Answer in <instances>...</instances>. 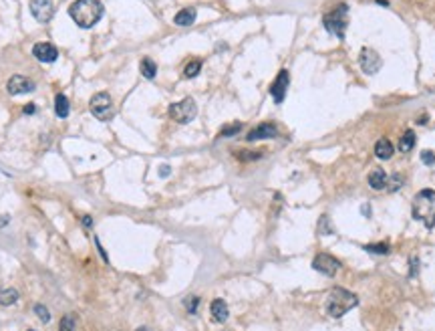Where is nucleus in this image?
Returning <instances> with one entry per match:
<instances>
[{"mask_svg":"<svg viewBox=\"0 0 435 331\" xmlns=\"http://www.w3.org/2000/svg\"><path fill=\"white\" fill-rule=\"evenodd\" d=\"M103 12H105V8H103L101 0H75L69 6L71 18L81 28H93L101 20Z\"/></svg>","mask_w":435,"mask_h":331,"instance_id":"obj_1","label":"nucleus"},{"mask_svg":"<svg viewBox=\"0 0 435 331\" xmlns=\"http://www.w3.org/2000/svg\"><path fill=\"white\" fill-rule=\"evenodd\" d=\"M357 305H359V297L355 293H351L349 289H343V287H334L326 297L324 309H326V313L330 317L339 319V317H343L345 313H349Z\"/></svg>","mask_w":435,"mask_h":331,"instance_id":"obj_2","label":"nucleus"},{"mask_svg":"<svg viewBox=\"0 0 435 331\" xmlns=\"http://www.w3.org/2000/svg\"><path fill=\"white\" fill-rule=\"evenodd\" d=\"M411 212H413L415 220L423 222L431 230L435 226V190L425 188V190L417 192L413 198V204H411Z\"/></svg>","mask_w":435,"mask_h":331,"instance_id":"obj_3","label":"nucleus"},{"mask_svg":"<svg viewBox=\"0 0 435 331\" xmlns=\"http://www.w3.org/2000/svg\"><path fill=\"white\" fill-rule=\"evenodd\" d=\"M347 12H349V6H347L345 2H341L334 10H330V12H326V14L322 16L324 28H326L330 34H334L336 38H341V40L345 38V30H347V24H349Z\"/></svg>","mask_w":435,"mask_h":331,"instance_id":"obj_4","label":"nucleus"},{"mask_svg":"<svg viewBox=\"0 0 435 331\" xmlns=\"http://www.w3.org/2000/svg\"><path fill=\"white\" fill-rule=\"evenodd\" d=\"M196 115H198V105L191 97H185V99L169 105V117L177 123H189Z\"/></svg>","mask_w":435,"mask_h":331,"instance_id":"obj_5","label":"nucleus"},{"mask_svg":"<svg viewBox=\"0 0 435 331\" xmlns=\"http://www.w3.org/2000/svg\"><path fill=\"white\" fill-rule=\"evenodd\" d=\"M89 109H91V113H93L99 121L111 119V117H113V101H111L109 93H105V91L95 93V95L91 97V101H89Z\"/></svg>","mask_w":435,"mask_h":331,"instance_id":"obj_6","label":"nucleus"},{"mask_svg":"<svg viewBox=\"0 0 435 331\" xmlns=\"http://www.w3.org/2000/svg\"><path fill=\"white\" fill-rule=\"evenodd\" d=\"M359 65H361L363 73H367V75H375V73H379V69L383 67V59H381V55H379L375 49L365 47V49H361Z\"/></svg>","mask_w":435,"mask_h":331,"instance_id":"obj_7","label":"nucleus"},{"mask_svg":"<svg viewBox=\"0 0 435 331\" xmlns=\"http://www.w3.org/2000/svg\"><path fill=\"white\" fill-rule=\"evenodd\" d=\"M312 269L318 271V273H322V275H326V277H334V275L339 273V269H341V263H339L332 255L320 253V255H316L314 261H312Z\"/></svg>","mask_w":435,"mask_h":331,"instance_id":"obj_8","label":"nucleus"},{"mask_svg":"<svg viewBox=\"0 0 435 331\" xmlns=\"http://www.w3.org/2000/svg\"><path fill=\"white\" fill-rule=\"evenodd\" d=\"M30 12L38 22L46 24L55 14V4L53 0H30Z\"/></svg>","mask_w":435,"mask_h":331,"instance_id":"obj_9","label":"nucleus"},{"mask_svg":"<svg viewBox=\"0 0 435 331\" xmlns=\"http://www.w3.org/2000/svg\"><path fill=\"white\" fill-rule=\"evenodd\" d=\"M288 83H290V75L286 69H282L278 75H276V79L272 81V85H270V95H272V99L276 101V103H282L284 101V97H286V89H288Z\"/></svg>","mask_w":435,"mask_h":331,"instance_id":"obj_10","label":"nucleus"},{"mask_svg":"<svg viewBox=\"0 0 435 331\" xmlns=\"http://www.w3.org/2000/svg\"><path fill=\"white\" fill-rule=\"evenodd\" d=\"M6 89H8V93H10V95H22V93H30V91H34V89H36V85H34L30 79L22 77V75H14V77H10V79H8Z\"/></svg>","mask_w":435,"mask_h":331,"instance_id":"obj_11","label":"nucleus"},{"mask_svg":"<svg viewBox=\"0 0 435 331\" xmlns=\"http://www.w3.org/2000/svg\"><path fill=\"white\" fill-rule=\"evenodd\" d=\"M32 55H34L40 63H55L57 57H59V51H57V47L51 45V43H36V45L32 47Z\"/></svg>","mask_w":435,"mask_h":331,"instance_id":"obj_12","label":"nucleus"},{"mask_svg":"<svg viewBox=\"0 0 435 331\" xmlns=\"http://www.w3.org/2000/svg\"><path fill=\"white\" fill-rule=\"evenodd\" d=\"M276 136H278V128L274 123H260L258 128H254L246 136V140L248 142H258V140H272Z\"/></svg>","mask_w":435,"mask_h":331,"instance_id":"obj_13","label":"nucleus"},{"mask_svg":"<svg viewBox=\"0 0 435 331\" xmlns=\"http://www.w3.org/2000/svg\"><path fill=\"white\" fill-rule=\"evenodd\" d=\"M210 313H212V319L216 323H224L228 321L230 317V311H228V303L224 299H214L212 305H210Z\"/></svg>","mask_w":435,"mask_h":331,"instance_id":"obj_14","label":"nucleus"},{"mask_svg":"<svg viewBox=\"0 0 435 331\" xmlns=\"http://www.w3.org/2000/svg\"><path fill=\"white\" fill-rule=\"evenodd\" d=\"M369 186L373 190H385L387 188V174L383 172V168H373L369 172Z\"/></svg>","mask_w":435,"mask_h":331,"instance_id":"obj_15","label":"nucleus"},{"mask_svg":"<svg viewBox=\"0 0 435 331\" xmlns=\"http://www.w3.org/2000/svg\"><path fill=\"white\" fill-rule=\"evenodd\" d=\"M196 16H198L196 8L187 6V8H181V10L173 16V22H175L177 26H189V24H194V22H196Z\"/></svg>","mask_w":435,"mask_h":331,"instance_id":"obj_16","label":"nucleus"},{"mask_svg":"<svg viewBox=\"0 0 435 331\" xmlns=\"http://www.w3.org/2000/svg\"><path fill=\"white\" fill-rule=\"evenodd\" d=\"M393 144L387 140V138H381L377 144H375V156L379 158V160H389L391 156H393Z\"/></svg>","mask_w":435,"mask_h":331,"instance_id":"obj_17","label":"nucleus"},{"mask_svg":"<svg viewBox=\"0 0 435 331\" xmlns=\"http://www.w3.org/2000/svg\"><path fill=\"white\" fill-rule=\"evenodd\" d=\"M69 99L65 97V95H57L55 97V113H57V117H61V119H65V117H69Z\"/></svg>","mask_w":435,"mask_h":331,"instance_id":"obj_18","label":"nucleus"},{"mask_svg":"<svg viewBox=\"0 0 435 331\" xmlns=\"http://www.w3.org/2000/svg\"><path fill=\"white\" fill-rule=\"evenodd\" d=\"M139 69H141V75H143L145 79H155V75H157V65H155L153 59H149V57L141 59Z\"/></svg>","mask_w":435,"mask_h":331,"instance_id":"obj_19","label":"nucleus"},{"mask_svg":"<svg viewBox=\"0 0 435 331\" xmlns=\"http://www.w3.org/2000/svg\"><path fill=\"white\" fill-rule=\"evenodd\" d=\"M415 148V134L409 130V132H405V136L399 140V150L403 152V154H407V152H411Z\"/></svg>","mask_w":435,"mask_h":331,"instance_id":"obj_20","label":"nucleus"},{"mask_svg":"<svg viewBox=\"0 0 435 331\" xmlns=\"http://www.w3.org/2000/svg\"><path fill=\"white\" fill-rule=\"evenodd\" d=\"M18 301V291L16 289H2L0 291V305L8 307V305H14Z\"/></svg>","mask_w":435,"mask_h":331,"instance_id":"obj_21","label":"nucleus"},{"mask_svg":"<svg viewBox=\"0 0 435 331\" xmlns=\"http://www.w3.org/2000/svg\"><path fill=\"white\" fill-rule=\"evenodd\" d=\"M200 71H202V61H189L187 65H185V69H183V77H187V79H191V77H196V75H200Z\"/></svg>","mask_w":435,"mask_h":331,"instance_id":"obj_22","label":"nucleus"},{"mask_svg":"<svg viewBox=\"0 0 435 331\" xmlns=\"http://www.w3.org/2000/svg\"><path fill=\"white\" fill-rule=\"evenodd\" d=\"M240 132H242V123H240V121H234V123L224 126V128L220 130V136H222V138H232V136H236V134H240Z\"/></svg>","mask_w":435,"mask_h":331,"instance_id":"obj_23","label":"nucleus"},{"mask_svg":"<svg viewBox=\"0 0 435 331\" xmlns=\"http://www.w3.org/2000/svg\"><path fill=\"white\" fill-rule=\"evenodd\" d=\"M334 232V228H332V224H330V216H320V220H318V234H332Z\"/></svg>","mask_w":435,"mask_h":331,"instance_id":"obj_24","label":"nucleus"},{"mask_svg":"<svg viewBox=\"0 0 435 331\" xmlns=\"http://www.w3.org/2000/svg\"><path fill=\"white\" fill-rule=\"evenodd\" d=\"M367 253H375V255H387L389 253V244L387 242H379V244H365L363 246Z\"/></svg>","mask_w":435,"mask_h":331,"instance_id":"obj_25","label":"nucleus"},{"mask_svg":"<svg viewBox=\"0 0 435 331\" xmlns=\"http://www.w3.org/2000/svg\"><path fill=\"white\" fill-rule=\"evenodd\" d=\"M403 186V176L401 174H393L391 178H387V188H389V192H395V190H399Z\"/></svg>","mask_w":435,"mask_h":331,"instance_id":"obj_26","label":"nucleus"},{"mask_svg":"<svg viewBox=\"0 0 435 331\" xmlns=\"http://www.w3.org/2000/svg\"><path fill=\"white\" fill-rule=\"evenodd\" d=\"M34 313H36V317H38L42 323H49V321H51V313H49V309H46L44 305L36 303V305H34Z\"/></svg>","mask_w":435,"mask_h":331,"instance_id":"obj_27","label":"nucleus"},{"mask_svg":"<svg viewBox=\"0 0 435 331\" xmlns=\"http://www.w3.org/2000/svg\"><path fill=\"white\" fill-rule=\"evenodd\" d=\"M59 331H75V319H73L71 315H65V317L61 319Z\"/></svg>","mask_w":435,"mask_h":331,"instance_id":"obj_28","label":"nucleus"},{"mask_svg":"<svg viewBox=\"0 0 435 331\" xmlns=\"http://www.w3.org/2000/svg\"><path fill=\"white\" fill-rule=\"evenodd\" d=\"M198 305H200V297H189V299H185V309H187V313H198Z\"/></svg>","mask_w":435,"mask_h":331,"instance_id":"obj_29","label":"nucleus"},{"mask_svg":"<svg viewBox=\"0 0 435 331\" xmlns=\"http://www.w3.org/2000/svg\"><path fill=\"white\" fill-rule=\"evenodd\" d=\"M421 162L427 166H435V154L431 150H423L421 152Z\"/></svg>","mask_w":435,"mask_h":331,"instance_id":"obj_30","label":"nucleus"},{"mask_svg":"<svg viewBox=\"0 0 435 331\" xmlns=\"http://www.w3.org/2000/svg\"><path fill=\"white\" fill-rule=\"evenodd\" d=\"M169 172H171V168H169L167 164H163L161 168H159V176H161V178H167V176H169Z\"/></svg>","mask_w":435,"mask_h":331,"instance_id":"obj_31","label":"nucleus"},{"mask_svg":"<svg viewBox=\"0 0 435 331\" xmlns=\"http://www.w3.org/2000/svg\"><path fill=\"white\" fill-rule=\"evenodd\" d=\"M81 222H83L85 228H93V218H91V216H83Z\"/></svg>","mask_w":435,"mask_h":331,"instance_id":"obj_32","label":"nucleus"},{"mask_svg":"<svg viewBox=\"0 0 435 331\" xmlns=\"http://www.w3.org/2000/svg\"><path fill=\"white\" fill-rule=\"evenodd\" d=\"M22 111H24V113H26V115H32V113H34V111H36V107H34V105H32V103H28V105H24V109H22Z\"/></svg>","mask_w":435,"mask_h":331,"instance_id":"obj_33","label":"nucleus"},{"mask_svg":"<svg viewBox=\"0 0 435 331\" xmlns=\"http://www.w3.org/2000/svg\"><path fill=\"white\" fill-rule=\"evenodd\" d=\"M415 275H417V259L413 257L411 259V277H415Z\"/></svg>","mask_w":435,"mask_h":331,"instance_id":"obj_34","label":"nucleus"},{"mask_svg":"<svg viewBox=\"0 0 435 331\" xmlns=\"http://www.w3.org/2000/svg\"><path fill=\"white\" fill-rule=\"evenodd\" d=\"M361 212H363L365 216H371V206H369V204H363V208H361Z\"/></svg>","mask_w":435,"mask_h":331,"instance_id":"obj_35","label":"nucleus"},{"mask_svg":"<svg viewBox=\"0 0 435 331\" xmlns=\"http://www.w3.org/2000/svg\"><path fill=\"white\" fill-rule=\"evenodd\" d=\"M425 121H427V115H421V117L417 119V123H425Z\"/></svg>","mask_w":435,"mask_h":331,"instance_id":"obj_36","label":"nucleus"},{"mask_svg":"<svg viewBox=\"0 0 435 331\" xmlns=\"http://www.w3.org/2000/svg\"><path fill=\"white\" fill-rule=\"evenodd\" d=\"M137 331H151L149 327H145V325H141V327H137Z\"/></svg>","mask_w":435,"mask_h":331,"instance_id":"obj_37","label":"nucleus"},{"mask_svg":"<svg viewBox=\"0 0 435 331\" xmlns=\"http://www.w3.org/2000/svg\"><path fill=\"white\" fill-rule=\"evenodd\" d=\"M28 331H34V329H28Z\"/></svg>","mask_w":435,"mask_h":331,"instance_id":"obj_38","label":"nucleus"}]
</instances>
